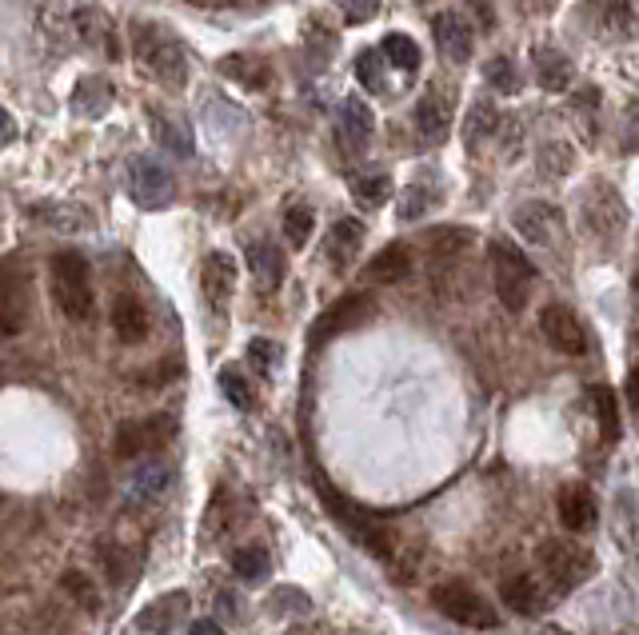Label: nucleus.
<instances>
[{"label": "nucleus", "instance_id": "f257e3e1", "mask_svg": "<svg viewBox=\"0 0 639 635\" xmlns=\"http://www.w3.org/2000/svg\"><path fill=\"white\" fill-rule=\"evenodd\" d=\"M128 40H132V57H137L156 81L168 84V89H185L188 57H185V45H180L168 28H161V24H152V21H132Z\"/></svg>", "mask_w": 639, "mask_h": 635}, {"label": "nucleus", "instance_id": "f03ea898", "mask_svg": "<svg viewBox=\"0 0 639 635\" xmlns=\"http://www.w3.org/2000/svg\"><path fill=\"white\" fill-rule=\"evenodd\" d=\"M48 277H52V296H57V308L69 320L84 324L96 308V292H93V264L84 260L76 248H64L48 260Z\"/></svg>", "mask_w": 639, "mask_h": 635}, {"label": "nucleus", "instance_id": "7ed1b4c3", "mask_svg": "<svg viewBox=\"0 0 639 635\" xmlns=\"http://www.w3.org/2000/svg\"><path fill=\"white\" fill-rule=\"evenodd\" d=\"M492 284H496V296L508 313H520L528 296H532L535 284V268L532 260L508 240H492Z\"/></svg>", "mask_w": 639, "mask_h": 635}, {"label": "nucleus", "instance_id": "20e7f679", "mask_svg": "<svg viewBox=\"0 0 639 635\" xmlns=\"http://www.w3.org/2000/svg\"><path fill=\"white\" fill-rule=\"evenodd\" d=\"M431 603H436L452 624L472 627V632H496V627H500L496 608H492L476 588H468V584H436V588H431Z\"/></svg>", "mask_w": 639, "mask_h": 635}, {"label": "nucleus", "instance_id": "39448f33", "mask_svg": "<svg viewBox=\"0 0 639 635\" xmlns=\"http://www.w3.org/2000/svg\"><path fill=\"white\" fill-rule=\"evenodd\" d=\"M128 197H132V204H140L144 212L164 209V204L176 197L173 173H168L161 161H152V156H132V161H128Z\"/></svg>", "mask_w": 639, "mask_h": 635}, {"label": "nucleus", "instance_id": "423d86ee", "mask_svg": "<svg viewBox=\"0 0 639 635\" xmlns=\"http://www.w3.org/2000/svg\"><path fill=\"white\" fill-rule=\"evenodd\" d=\"M320 496H324V504L332 508V516H336L344 528H348V536L352 540H360L364 548L372 555H380V560H388L392 555V536L380 528V524L368 516V511H360V508H352L348 499L340 496V492H332L328 484H320Z\"/></svg>", "mask_w": 639, "mask_h": 635}, {"label": "nucleus", "instance_id": "0eeeda50", "mask_svg": "<svg viewBox=\"0 0 639 635\" xmlns=\"http://www.w3.org/2000/svg\"><path fill=\"white\" fill-rule=\"evenodd\" d=\"M176 432V420L156 412V416H144V420H128V424L117 427V460H140V456H149V451L164 448L168 436Z\"/></svg>", "mask_w": 639, "mask_h": 635}, {"label": "nucleus", "instance_id": "6e6552de", "mask_svg": "<svg viewBox=\"0 0 639 635\" xmlns=\"http://www.w3.org/2000/svg\"><path fill=\"white\" fill-rule=\"evenodd\" d=\"M540 332L564 356H583L588 352V332H583L580 316L571 313L568 304H544L540 308Z\"/></svg>", "mask_w": 639, "mask_h": 635}, {"label": "nucleus", "instance_id": "1a4fd4ad", "mask_svg": "<svg viewBox=\"0 0 639 635\" xmlns=\"http://www.w3.org/2000/svg\"><path fill=\"white\" fill-rule=\"evenodd\" d=\"M28 324V277L4 260L0 264V336H16Z\"/></svg>", "mask_w": 639, "mask_h": 635}, {"label": "nucleus", "instance_id": "9d476101", "mask_svg": "<svg viewBox=\"0 0 639 635\" xmlns=\"http://www.w3.org/2000/svg\"><path fill=\"white\" fill-rule=\"evenodd\" d=\"M452 105L455 96L443 89V84H431L428 93L419 96L416 108H412V125H416L419 140H428V144H440L448 137V128H452Z\"/></svg>", "mask_w": 639, "mask_h": 635}, {"label": "nucleus", "instance_id": "9b49d317", "mask_svg": "<svg viewBox=\"0 0 639 635\" xmlns=\"http://www.w3.org/2000/svg\"><path fill=\"white\" fill-rule=\"evenodd\" d=\"M376 301L368 292H348V296H340L332 308H324V316L312 324V340H332L340 332H352V328H360L368 316H372Z\"/></svg>", "mask_w": 639, "mask_h": 635}, {"label": "nucleus", "instance_id": "f8f14e48", "mask_svg": "<svg viewBox=\"0 0 639 635\" xmlns=\"http://www.w3.org/2000/svg\"><path fill=\"white\" fill-rule=\"evenodd\" d=\"M200 289L209 296V304L216 313L228 308L236 292V260L228 252H209L204 256V264H200Z\"/></svg>", "mask_w": 639, "mask_h": 635}, {"label": "nucleus", "instance_id": "ddd939ff", "mask_svg": "<svg viewBox=\"0 0 639 635\" xmlns=\"http://www.w3.org/2000/svg\"><path fill=\"white\" fill-rule=\"evenodd\" d=\"M544 564H547V576L559 579V588H576L592 572V555L580 552L576 543H547Z\"/></svg>", "mask_w": 639, "mask_h": 635}, {"label": "nucleus", "instance_id": "4468645a", "mask_svg": "<svg viewBox=\"0 0 639 635\" xmlns=\"http://www.w3.org/2000/svg\"><path fill=\"white\" fill-rule=\"evenodd\" d=\"M431 36H436V45H440V52L448 60H455V64L472 60L476 36H472V28H468L464 16H455V12H440V16L431 21Z\"/></svg>", "mask_w": 639, "mask_h": 635}, {"label": "nucleus", "instance_id": "2eb2a0df", "mask_svg": "<svg viewBox=\"0 0 639 635\" xmlns=\"http://www.w3.org/2000/svg\"><path fill=\"white\" fill-rule=\"evenodd\" d=\"M516 232H520L528 244H552L559 232V209H552V204H540V200H532V204H523L520 212H516Z\"/></svg>", "mask_w": 639, "mask_h": 635}, {"label": "nucleus", "instance_id": "dca6fc26", "mask_svg": "<svg viewBox=\"0 0 639 635\" xmlns=\"http://www.w3.org/2000/svg\"><path fill=\"white\" fill-rule=\"evenodd\" d=\"M248 268H252L256 289L260 292H276L284 284V252H280L276 244L268 240L248 244Z\"/></svg>", "mask_w": 639, "mask_h": 635}, {"label": "nucleus", "instance_id": "f3484780", "mask_svg": "<svg viewBox=\"0 0 639 635\" xmlns=\"http://www.w3.org/2000/svg\"><path fill=\"white\" fill-rule=\"evenodd\" d=\"M556 508H559V524L568 531H588V528H595V496L588 492V487H580V484H571V487H564L559 492V499H556Z\"/></svg>", "mask_w": 639, "mask_h": 635}, {"label": "nucleus", "instance_id": "a211bd4d", "mask_svg": "<svg viewBox=\"0 0 639 635\" xmlns=\"http://www.w3.org/2000/svg\"><path fill=\"white\" fill-rule=\"evenodd\" d=\"M360 244H364V224H356V220H336L332 224V232H328V244L324 252L328 260H332V268H352L356 264V256H360Z\"/></svg>", "mask_w": 639, "mask_h": 635}, {"label": "nucleus", "instance_id": "6ab92c4d", "mask_svg": "<svg viewBox=\"0 0 639 635\" xmlns=\"http://www.w3.org/2000/svg\"><path fill=\"white\" fill-rule=\"evenodd\" d=\"M113 332L125 340V344H140L149 336V308L137 301V296H117L113 301Z\"/></svg>", "mask_w": 639, "mask_h": 635}, {"label": "nucleus", "instance_id": "aec40b11", "mask_svg": "<svg viewBox=\"0 0 639 635\" xmlns=\"http://www.w3.org/2000/svg\"><path fill=\"white\" fill-rule=\"evenodd\" d=\"M372 108L364 105L360 96H348L344 105H340V140L348 144V149H364L368 140H372Z\"/></svg>", "mask_w": 639, "mask_h": 635}, {"label": "nucleus", "instance_id": "412c9836", "mask_svg": "<svg viewBox=\"0 0 639 635\" xmlns=\"http://www.w3.org/2000/svg\"><path fill=\"white\" fill-rule=\"evenodd\" d=\"M221 72L233 84H245V89H252V93H260V89H268V84H272V69H268L260 57H248V52H233V57H224L221 60Z\"/></svg>", "mask_w": 639, "mask_h": 635}, {"label": "nucleus", "instance_id": "4be33fe9", "mask_svg": "<svg viewBox=\"0 0 639 635\" xmlns=\"http://www.w3.org/2000/svg\"><path fill=\"white\" fill-rule=\"evenodd\" d=\"M72 108L81 116H88V120L105 116L108 108H113V84H108L105 77H84V81L76 84V93H72Z\"/></svg>", "mask_w": 639, "mask_h": 635}, {"label": "nucleus", "instance_id": "5701e85b", "mask_svg": "<svg viewBox=\"0 0 639 635\" xmlns=\"http://www.w3.org/2000/svg\"><path fill=\"white\" fill-rule=\"evenodd\" d=\"M368 277L380 280V284H400L404 277H412V252H407L404 244H388L383 252L372 256Z\"/></svg>", "mask_w": 639, "mask_h": 635}, {"label": "nucleus", "instance_id": "b1692460", "mask_svg": "<svg viewBox=\"0 0 639 635\" xmlns=\"http://www.w3.org/2000/svg\"><path fill=\"white\" fill-rule=\"evenodd\" d=\"M152 132H156V140L173 152L176 161H188V156H192V132H188V125L180 120V116L156 113L152 116Z\"/></svg>", "mask_w": 639, "mask_h": 635}, {"label": "nucleus", "instance_id": "393cba45", "mask_svg": "<svg viewBox=\"0 0 639 635\" xmlns=\"http://www.w3.org/2000/svg\"><path fill=\"white\" fill-rule=\"evenodd\" d=\"M535 77H540V84H544L547 93H564L576 72H571V60L559 48H540L535 52Z\"/></svg>", "mask_w": 639, "mask_h": 635}, {"label": "nucleus", "instance_id": "a878e982", "mask_svg": "<svg viewBox=\"0 0 639 635\" xmlns=\"http://www.w3.org/2000/svg\"><path fill=\"white\" fill-rule=\"evenodd\" d=\"M500 600L516 615H535L540 612V584H535V576H511L500 584Z\"/></svg>", "mask_w": 639, "mask_h": 635}, {"label": "nucleus", "instance_id": "bb28decb", "mask_svg": "<svg viewBox=\"0 0 639 635\" xmlns=\"http://www.w3.org/2000/svg\"><path fill=\"white\" fill-rule=\"evenodd\" d=\"M352 197L368 204V209H380L392 197V176L380 173V168H364V173L352 176Z\"/></svg>", "mask_w": 639, "mask_h": 635}, {"label": "nucleus", "instance_id": "cd10ccee", "mask_svg": "<svg viewBox=\"0 0 639 635\" xmlns=\"http://www.w3.org/2000/svg\"><path fill=\"white\" fill-rule=\"evenodd\" d=\"M72 24H76V33H81L93 48L105 45V48H108V57H120V52H117V40H113V24H108L105 12H96V9H76Z\"/></svg>", "mask_w": 639, "mask_h": 635}, {"label": "nucleus", "instance_id": "c85d7f7f", "mask_svg": "<svg viewBox=\"0 0 639 635\" xmlns=\"http://www.w3.org/2000/svg\"><path fill=\"white\" fill-rule=\"evenodd\" d=\"M380 52H383V60H388V64H395L400 72H416L419 69V48H416V40H412V36H404V33H388V36H383Z\"/></svg>", "mask_w": 639, "mask_h": 635}, {"label": "nucleus", "instance_id": "c756f323", "mask_svg": "<svg viewBox=\"0 0 639 635\" xmlns=\"http://www.w3.org/2000/svg\"><path fill=\"white\" fill-rule=\"evenodd\" d=\"M356 81L368 93H383L388 89V60H383L380 48H364L360 57H356Z\"/></svg>", "mask_w": 639, "mask_h": 635}, {"label": "nucleus", "instance_id": "7c9ffc66", "mask_svg": "<svg viewBox=\"0 0 639 635\" xmlns=\"http://www.w3.org/2000/svg\"><path fill=\"white\" fill-rule=\"evenodd\" d=\"M592 404H595V416H600V432L607 439L619 436V408H616V392L604 388V384H595L592 388Z\"/></svg>", "mask_w": 639, "mask_h": 635}, {"label": "nucleus", "instance_id": "2f4dec72", "mask_svg": "<svg viewBox=\"0 0 639 635\" xmlns=\"http://www.w3.org/2000/svg\"><path fill=\"white\" fill-rule=\"evenodd\" d=\"M484 77H488L492 89L504 96H511L520 89V72H516V64H511L508 57H492L488 64H484Z\"/></svg>", "mask_w": 639, "mask_h": 635}, {"label": "nucleus", "instance_id": "473e14b6", "mask_svg": "<svg viewBox=\"0 0 639 635\" xmlns=\"http://www.w3.org/2000/svg\"><path fill=\"white\" fill-rule=\"evenodd\" d=\"M164 487H168V468H164V463H144L137 472V480H132V496L152 499V496H161Z\"/></svg>", "mask_w": 639, "mask_h": 635}, {"label": "nucleus", "instance_id": "72a5a7b5", "mask_svg": "<svg viewBox=\"0 0 639 635\" xmlns=\"http://www.w3.org/2000/svg\"><path fill=\"white\" fill-rule=\"evenodd\" d=\"M284 236H288L292 248H304V244L312 240V212L308 209H288V216H284Z\"/></svg>", "mask_w": 639, "mask_h": 635}, {"label": "nucleus", "instance_id": "f704fd0d", "mask_svg": "<svg viewBox=\"0 0 639 635\" xmlns=\"http://www.w3.org/2000/svg\"><path fill=\"white\" fill-rule=\"evenodd\" d=\"M221 392L228 396V404H236L240 412H248L252 408V388L245 384V376L236 368H224L221 372Z\"/></svg>", "mask_w": 639, "mask_h": 635}, {"label": "nucleus", "instance_id": "c9c22d12", "mask_svg": "<svg viewBox=\"0 0 639 635\" xmlns=\"http://www.w3.org/2000/svg\"><path fill=\"white\" fill-rule=\"evenodd\" d=\"M233 567H236V576L260 579L268 572V555L260 552V548H240V552L233 555Z\"/></svg>", "mask_w": 639, "mask_h": 635}, {"label": "nucleus", "instance_id": "e433bc0d", "mask_svg": "<svg viewBox=\"0 0 639 635\" xmlns=\"http://www.w3.org/2000/svg\"><path fill=\"white\" fill-rule=\"evenodd\" d=\"M492 128H496V108L484 105V101H480V105L472 108V120H468V128H464V140H468V144H472V149H476V144H480V132L488 137Z\"/></svg>", "mask_w": 639, "mask_h": 635}, {"label": "nucleus", "instance_id": "4c0bfd02", "mask_svg": "<svg viewBox=\"0 0 639 635\" xmlns=\"http://www.w3.org/2000/svg\"><path fill=\"white\" fill-rule=\"evenodd\" d=\"M248 360H252L260 372H276L280 344H276V340H264V336H260V340H252V344H248Z\"/></svg>", "mask_w": 639, "mask_h": 635}, {"label": "nucleus", "instance_id": "58836bf2", "mask_svg": "<svg viewBox=\"0 0 639 635\" xmlns=\"http://www.w3.org/2000/svg\"><path fill=\"white\" fill-rule=\"evenodd\" d=\"M336 4L344 9V16L352 24H368L376 16V9H380V0H336Z\"/></svg>", "mask_w": 639, "mask_h": 635}, {"label": "nucleus", "instance_id": "ea45409f", "mask_svg": "<svg viewBox=\"0 0 639 635\" xmlns=\"http://www.w3.org/2000/svg\"><path fill=\"white\" fill-rule=\"evenodd\" d=\"M64 591H72V596H76L88 612H96V591H93V584L81 576V572H69V576H64Z\"/></svg>", "mask_w": 639, "mask_h": 635}, {"label": "nucleus", "instance_id": "a19ab883", "mask_svg": "<svg viewBox=\"0 0 639 635\" xmlns=\"http://www.w3.org/2000/svg\"><path fill=\"white\" fill-rule=\"evenodd\" d=\"M424 209H428V192H419V188H412V192L404 197V204H400V216H404V220H416Z\"/></svg>", "mask_w": 639, "mask_h": 635}, {"label": "nucleus", "instance_id": "79ce46f5", "mask_svg": "<svg viewBox=\"0 0 639 635\" xmlns=\"http://www.w3.org/2000/svg\"><path fill=\"white\" fill-rule=\"evenodd\" d=\"M468 4L480 12V24H484V28H496V9H492V0H468Z\"/></svg>", "mask_w": 639, "mask_h": 635}, {"label": "nucleus", "instance_id": "37998d69", "mask_svg": "<svg viewBox=\"0 0 639 635\" xmlns=\"http://www.w3.org/2000/svg\"><path fill=\"white\" fill-rule=\"evenodd\" d=\"M12 140H16V120H12V113L0 108V144H12Z\"/></svg>", "mask_w": 639, "mask_h": 635}, {"label": "nucleus", "instance_id": "c03bdc74", "mask_svg": "<svg viewBox=\"0 0 639 635\" xmlns=\"http://www.w3.org/2000/svg\"><path fill=\"white\" fill-rule=\"evenodd\" d=\"M188 635H224V632H221V624H212V620H197Z\"/></svg>", "mask_w": 639, "mask_h": 635}, {"label": "nucleus", "instance_id": "a18cd8bd", "mask_svg": "<svg viewBox=\"0 0 639 635\" xmlns=\"http://www.w3.org/2000/svg\"><path fill=\"white\" fill-rule=\"evenodd\" d=\"M192 4H200V9H221L224 0H192Z\"/></svg>", "mask_w": 639, "mask_h": 635}, {"label": "nucleus", "instance_id": "49530a36", "mask_svg": "<svg viewBox=\"0 0 639 635\" xmlns=\"http://www.w3.org/2000/svg\"><path fill=\"white\" fill-rule=\"evenodd\" d=\"M540 635H571V632H564V627H544Z\"/></svg>", "mask_w": 639, "mask_h": 635}]
</instances>
